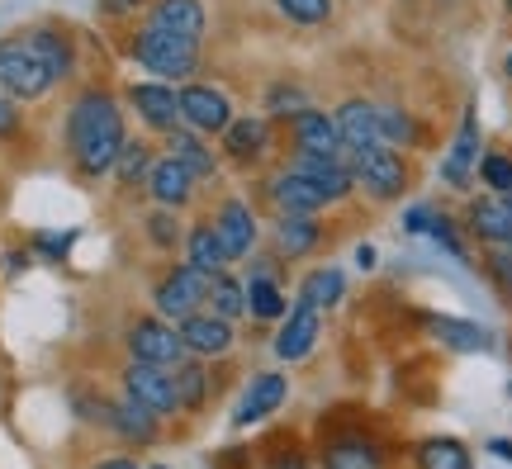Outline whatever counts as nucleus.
Segmentation results:
<instances>
[{"label": "nucleus", "instance_id": "obj_49", "mask_svg": "<svg viewBox=\"0 0 512 469\" xmlns=\"http://www.w3.org/2000/svg\"><path fill=\"white\" fill-rule=\"evenodd\" d=\"M508 10H512V0H508Z\"/></svg>", "mask_w": 512, "mask_h": 469}, {"label": "nucleus", "instance_id": "obj_1", "mask_svg": "<svg viewBox=\"0 0 512 469\" xmlns=\"http://www.w3.org/2000/svg\"><path fill=\"white\" fill-rule=\"evenodd\" d=\"M67 147H72L81 176L114 171V157L124 147V114L105 91L76 95L72 114H67Z\"/></svg>", "mask_w": 512, "mask_h": 469}, {"label": "nucleus", "instance_id": "obj_47", "mask_svg": "<svg viewBox=\"0 0 512 469\" xmlns=\"http://www.w3.org/2000/svg\"><path fill=\"white\" fill-rule=\"evenodd\" d=\"M503 72H508V81H512V48H508V57H503Z\"/></svg>", "mask_w": 512, "mask_h": 469}, {"label": "nucleus", "instance_id": "obj_2", "mask_svg": "<svg viewBox=\"0 0 512 469\" xmlns=\"http://www.w3.org/2000/svg\"><path fill=\"white\" fill-rule=\"evenodd\" d=\"M133 62L147 67L157 81H190L195 67H200V43L171 38L162 29H143V34L133 38Z\"/></svg>", "mask_w": 512, "mask_h": 469}, {"label": "nucleus", "instance_id": "obj_41", "mask_svg": "<svg viewBox=\"0 0 512 469\" xmlns=\"http://www.w3.org/2000/svg\"><path fill=\"white\" fill-rule=\"evenodd\" d=\"M15 133H19V105L15 95L0 91V138H15Z\"/></svg>", "mask_w": 512, "mask_h": 469}, {"label": "nucleus", "instance_id": "obj_37", "mask_svg": "<svg viewBox=\"0 0 512 469\" xmlns=\"http://www.w3.org/2000/svg\"><path fill=\"white\" fill-rule=\"evenodd\" d=\"M147 166H152L147 143H128V138H124L119 157H114V176H119L124 185H133V181H143V176H147Z\"/></svg>", "mask_w": 512, "mask_h": 469}, {"label": "nucleus", "instance_id": "obj_13", "mask_svg": "<svg viewBox=\"0 0 512 469\" xmlns=\"http://www.w3.org/2000/svg\"><path fill=\"white\" fill-rule=\"evenodd\" d=\"M143 181L162 209H181V204H190V195H195V171H190L181 157H171V152H166L162 162L147 166Z\"/></svg>", "mask_w": 512, "mask_h": 469}, {"label": "nucleus", "instance_id": "obj_33", "mask_svg": "<svg viewBox=\"0 0 512 469\" xmlns=\"http://www.w3.org/2000/svg\"><path fill=\"white\" fill-rule=\"evenodd\" d=\"M418 465L422 469H470V451L451 441V436H437V441H422L418 446Z\"/></svg>", "mask_w": 512, "mask_h": 469}, {"label": "nucleus", "instance_id": "obj_11", "mask_svg": "<svg viewBox=\"0 0 512 469\" xmlns=\"http://www.w3.org/2000/svg\"><path fill=\"white\" fill-rule=\"evenodd\" d=\"M181 95V119L195 133H223V128L233 124V105H228V95L214 91V86H185Z\"/></svg>", "mask_w": 512, "mask_h": 469}, {"label": "nucleus", "instance_id": "obj_43", "mask_svg": "<svg viewBox=\"0 0 512 469\" xmlns=\"http://www.w3.org/2000/svg\"><path fill=\"white\" fill-rule=\"evenodd\" d=\"M147 228H152V237H157L162 247H176V223H171V214H152Z\"/></svg>", "mask_w": 512, "mask_h": 469}, {"label": "nucleus", "instance_id": "obj_19", "mask_svg": "<svg viewBox=\"0 0 512 469\" xmlns=\"http://www.w3.org/2000/svg\"><path fill=\"white\" fill-rule=\"evenodd\" d=\"M337 133L347 152H361V147H384L380 143V119H375V100H347L337 109Z\"/></svg>", "mask_w": 512, "mask_h": 469}, {"label": "nucleus", "instance_id": "obj_7", "mask_svg": "<svg viewBox=\"0 0 512 469\" xmlns=\"http://www.w3.org/2000/svg\"><path fill=\"white\" fill-rule=\"evenodd\" d=\"M128 351H133V361H147V365L185 361L181 332L171 323H162V318H138V323L128 327Z\"/></svg>", "mask_w": 512, "mask_h": 469}, {"label": "nucleus", "instance_id": "obj_15", "mask_svg": "<svg viewBox=\"0 0 512 469\" xmlns=\"http://www.w3.org/2000/svg\"><path fill=\"white\" fill-rule=\"evenodd\" d=\"M285 394H290V384H285V375L280 370H266V375H256L252 384H247V394L238 398V413H233V422L238 427H252V422H266V417L285 403Z\"/></svg>", "mask_w": 512, "mask_h": 469}, {"label": "nucleus", "instance_id": "obj_17", "mask_svg": "<svg viewBox=\"0 0 512 469\" xmlns=\"http://www.w3.org/2000/svg\"><path fill=\"white\" fill-rule=\"evenodd\" d=\"M214 233H219L228 261H242V256L256 247V218H252V209H247L242 199H228V204L219 209V218H214Z\"/></svg>", "mask_w": 512, "mask_h": 469}, {"label": "nucleus", "instance_id": "obj_18", "mask_svg": "<svg viewBox=\"0 0 512 469\" xmlns=\"http://www.w3.org/2000/svg\"><path fill=\"white\" fill-rule=\"evenodd\" d=\"M475 157H479V119H475V109H465L456 143H451L446 162H441V181L456 185V190L460 185H470V176H475Z\"/></svg>", "mask_w": 512, "mask_h": 469}, {"label": "nucleus", "instance_id": "obj_36", "mask_svg": "<svg viewBox=\"0 0 512 469\" xmlns=\"http://www.w3.org/2000/svg\"><path fill=\"white\" fill-rule=\"evenodd\" d=\"M275 10L285 19H294V24L313 29V24H328L332 19V0H275Z\"/></svg>", "mask_w": 512, "mask_h": 469}, {"label": "nucleus", "instance_id": "obj_39", "mask_svg": "<svg viewBox=\"0 0 512 469\" xmlns=\"http://www.w3.org/2000/svg\"><path fill=\"white\" fill-rule=\"evenodd\" d=\"M266 105H271V114H285V119H290V114H299L309 100H304V91H299V86H271Z\"/></svg>", "mask_w": 512, "mask_h": 469}, {"label": "nucleus", "instance_id": "obj_4", "mask_svg": "<svg viewBox=\"0 0 512 469\" xmlns=\"http://www.w3.org/2000/svg\"><path fill=\"white\" fill-rule=\"evenodd\" d=\"M351 176L356 185L375 199H399L403 185H408V166L394 147H361V152H351Z\"/></svg>", "mask_w": 512, "mask_h": 469}, {"label": "nucleus", "instance_id": "obj_14", "mask_svg": "<svg viewBox=\"0 0 512 469\" xmlns=\"http://www.w3.org/2000/svg\"><path fill=\"white\" fill-rule=\"evenodd\" d=\"M147 29H162L171 38H185V43H200L209 19H204L200 0H157L152 15H147Z\"/></svg>", "mask_w": 512, "mask_h": 469}, {"label": "nucleus", "instance_id": "obj_27", "mask_svg": "<svg viewBox=\"0 0 512 469\" xmlns=\"http://www.w3.org/2000/svg\"><path fill=\"white\" fill-rule=\"evenodd\" d=\"M223 147H228L233 162H256L266 152V124L261 119H233L223 128Z\"/></svg>", "mask_w": 512, "mask_h": 469}, {"label": "nucleus", "instance_id": "obj_38", "mask_svg": "<svg viewBox=\"0 0 512 469\" xmlns=\"http://www.w3.org/2000/svg\"><path fill=\"white\" fill-rule=\"evenodd\" d=\"M479 181L489 185L494 195H512V157H503V152H489V157L479 162Z\"/></svg>", "mask_w": 512, "mask_h": 469}, {"label": "nucleus", "instance_id": "obj_29", "mask_svg": "<svg viewBox=\"0 0 512 469\" xmlns=\"http://www.w3.org/2000/svg\"><path fill=\"white\" fill-rule=\"evenodd\" d=\"M247 313L261 318V323L285 318V294H280V285H275L271 275H252V285H247Z\"/></svg>", "mask_w": 512, "mask_h": 469}, {"label": "nucleus", "instance_id": "obj_44", "mask_svg": "<svg viewBox=\"0 0 512 469\" xmlns=\"http://www.w3.org/2000/svg\"><path fill=\"white\" fill-rule=\"evenodd\" d=\"M375 261H380L375 247H356V266H361V271H375Z\"/></svg>", "mask_w": 512, "mask_h": 469}, {"label": "nucleus", "instance_id": "obj_23", "mask_svg": "<svg viewBox=\"0 0 512 469\" xmlns=\"http://www.w3.org/2000/svg\"><path fill=\"white\" fill-rule=\"evenodd\" d=\"M271 199L280 204V209H294V214H318V209L328 204V199L318 195V185H313L309 176H299L294 166L290 171H280V176L271 181Z\"/></svg>", "mask_w": 512, "mask_h": 469}, {"label": "nucleus", "instance_id": "obj_30", "mask_svg": "<svg viewBox=\"0 0 512 469\" xmlns=\"http://www.w3.org/2000/svg\"><path fill=\"white\" fill-rule=\"evenodd\" d=\"M171 157H181L190 171H195V181H209L214 176V152L195 138V133H181V128H171Z\"/></svg>", "mask_w": 512, "mask_h": 469}, {"label": "nucleus", "instance_id": "obj_12", "mask_svg": "<svg viewBox=\"0 0 512 469\" xmlns=\"http://www.w3.org/2000/svg\"><path fill=\"white\" fill-rule=\"evenodd\" d=\"M128 105L138 109V119L147 128H157V133H171V128L181 124V95L171 91L166 81H138L128 91Z\"/></svg>", "mask_w": 512, "mask_h": 469}, {"label": "nucleus", "instance_id": "obj_50", "mask_svg": "<svg viewBox=\"0 0 512 469\" xmlns=\"http://www.w3.org/2000/svg\"><path fill=\"white\" fill-rule=\"evenodd\" d=\"M508 204H512V195H508Z\"/></svg>", "mask_w": 512, "mask_h": 469}, {"label": "nucleus", "instance_id": "obj_26", "mask_svg": "<svg viewBox=\"0 0 512 469\" xmlns=\"http://www.w3.org/2000/svg\"><path fill=\"white\" fill-rule=\"evenodd\" d=\"M342 294H347V275L337 271V266H318V271L304 275V285H299V299L313 304L318 313L323 308H337L342 304Z\"/></svg>", "mask_w": 512, "mask_h": 469}, {"label": "nucleus", "instance_id": "obj_35", "mask_svg": "<svg viewBox=\"0 0 512 469\" xmlns=\"http://www.w3.org/2000/svg\"><path fill=\"white\" fill-rule=\"evenodd\" d=\"M328 469H380V451L370 441H337L328 451Z\"/></svg>", "mask_w": 512, "mask_h": 469}, {"label": "nucleus", "instance_id": "obj_34", "mask_svg": "<svg viewBox=\"0 0 512 469\" xmlns=\"http://www.w3.org/2000/svg\"><path fill=\"white\" fill-rule=\"evenodd\" d=\"M432 332H437L446 346H456V351H484L489 337H484V327L475 323H456V318H432Z\"/></svg>", "mask_w": 512, "mask_h": 469}, {"label": "nucleus", "instance_id": "obj_21", "mask_svg": "<svg viewBox=\"0 0 512 469\" xmlns=\"http://www.w3.org/2000/svg\"><path fill=\"white\" fill-rule=\"evenodd\" d=\"M29 48H34V57L48 67V76L53 81H62V76H72V67H76V48H72V38L62 34V29H34V34L24 38Z\"/></svg>", "mask_w": 512, "mask_h": 469}, {"label": "nucleus", "instance_id": "obj_10", "mask_svg": "<svg viewBox=\"0 0 512 469\" xmlns=\"http://www.w3.org/2000/svg\"><path fill=\"white\" fill-rule=\"evenodd\" d=\"M290 128H294V152H323V157H351L342 133H337V119H328L323 109H299L290 114Z\"/></svg>", "mask_w": 512, "mask_h": 469}, {"label": "nucleus", "instance_id": "obj_20", "mask_svg": "<svg viewBox=\"0 0 512 469\" xmlns=\"http://www.w3.org/2000/svg\"><path fill=\"white\" fill-rule=\"evenodd\" d=\"M470 228L494 247H512V204L508 195H489L470 204Z\"/></svg>", "mask_w": 512, "mask_h": 469}, {"label": "nucleus", "instance_id": "obj_45", "mask_svg": "<svg viewBox=\"0 0 512 469\" xmlns=\"http://www.w3.org/2000/svg\"><path fill=\"white\" fill-rule=\"evenodd\" d=\"M91 469H138L128 455H114V460H100V465H91Z\"/></svg>", "mask_w": 512, "mask_h": 469}, {"label": "nucleus", "instance_id": "obj_5", "mask_svg": "<svg viewBox=\"0 0 512 469\" xmlns=\"http://www.w3.org/2000/svg\"><path fill=\"white\" fill-rule=\"evenodd\" d=\"M152 299H157V313H162V318L181 323V318H190V313H200V308L209 304V275L195 271V266L185 261V266L162 275V285H157Z\"/></svg>", "mask_w": 512, "mask_h": 469}, {"label": "nucleus", "instance_id": "obj_32", "mask_svg": "<svg viewBox=\"0 0 512 469\" xmlns=\"http://www.w3.org/2000/svg\"><path fill=\"white\" fill-rule=\"evenodd\" d=\"M209 308L219 313V318H238L247 313V285H238L233 275H209Z\"/></svg>", "mask_w": 512, "mask_h": 469}, {"label": "nucleus", "instance_id": "obj_40", "mask_svg": "<svg viewBox=\"0 0 512 469\" xmlns=\"http://www.w3.org/2000/svg\"><path fill=\"white\" fill-rule=\"evenodd\" d=\"M432 223H437V209H427V204H413V209L403 214V228H408V233H432Z\"/></svg>", "mask_w": 512, "mask_h": 469}, {"label": "nucleus", "instance_id": "obj_9", "mask_svg": "<svg viewBox=\"0 0 512 469\" xmlns=\"http://www.w3.org/2000/svg\"><path fill=\"white\" fill-rule=\"evenodd\" d=\"M176 332H181V342H185V356H223L233 346V318H219L214 308L209 313L200 308V313L181 318Z\"/></svg>", "mask_w": 512, "mask_h": 469}, {"label": "nucleus", "instance_id": "obj_28", "mask_svg": "<svg viewBox=\"0 0 512 469\" xmlns=\"http://www.w3.org/2000/svg\"><path fill=\"white\" fill-rule=\"evenodd\" d=\"M171 384H176V403H181V413H195L209 394V375H204L200 361H176L171 365Z\"/></svg>", "mask_w": 512, "mask_h": 469}, {"label": "nucleus", "instance_id": "obj_6", "mask_svg": "<svg viewBox=\"0 0 512 469\" xmlns=\"http://www.w3.org/2000/svg\"><path fill=\"white\" fill-rule=\"evenodd\" d=\"M124 394L133 398V403H143L147 413H157V417L181 413V403H176V384H171V365L133 361L124 370Z\"/></svg>", "mask_w": 512, "mask_h": 469}, {"label": "nucleus", "instance_id": "obj_42", "mask_svg": "<svg viewBox=\"0 0 512 469\" xmlns=\"http://www.w3.org/2000/svg\"><path fill=\"white\" fill-rule=\"evenodd\" d=\"M489 271L498 275V285L503 289H512V252L508 247H494V252H489Z\"/></svg>", "mask_w": 512, "mask_h": 469}, {"label": "nucleus", "instance_id": "obj_22", "mask_svg": "<svg viewBox=\"0 0 512 469\" xmlns=\"http://www.w3.org/2000/svg\"><path fill=\"white\" fill-rule=\"evenodd\" d=\"M318 237H323V228H318L313 214L280 209V223H275V247H280V256H309L313 247H318Z\"/></svg>", "mask_w": 512, "mask_h": 469}, {"label": "nucleus", "instance_id": "obj_46", "mask_svg": "<svg viewBox=\"0 0 512 469\" xmlns=\"http://www.w3.org/2000/svg\"><path fill=\"white\" fill-rule=\"evenodd\" d=\"M114 10H133V5H143V0H110Z\"/></svg>", "mask_w": 512, "mask_h": 469}, {"label": "nucleus", "instance_id": "obj_25", "mask_svg": "<svg viewBox=\"0 0 512 469\" xmlns=\"http://www.w3.org/2000/svg\"><path fill=\"white\" fill-rule=\"evenodd\" d=\"M105 417H110V427L124 436V441H138V446H147V441L157 436V413H147L143 403H133L128 394H124V403H114Z\"/></svg>", "mask_w": 512, "mask_h": 469}, {"label": "nucleus", "instance_id": "obj_31", "mask_svg": "<svg viewBox=\"0 0 512 469\" xmlns=\"http://www.w3.org/2000/svg\"><path fill=\"white\" fill-rule=\"evenodd\" d=\"M375 119H380V143L384 147H408L418 143V124H413V114L399 105H375Z\"/></svg>", "mask_w": 512, "mask_h": 469}, {"label": "nucleus", "instance_id": "obj_24", "mask_svg": "<svg viewBox=\"0 0 512 469\" xmlns=\"http://www.w3.org/2000/svg\"><path fill=\"white\" fill-rule=\"evenodd\" d=\"M185 261L204 275H219L228 266V252H223L219 233H214V223H200V228H190L185 233Z\"/></svg>", "mask_w": 512, "mask_h": 469}, {"label": "nucleus", "instance_id": "obj_48", "mask_svg": "<svg viewBox=\"0 0 512 469\" xmlns=\"http://www.w3.org/2000/svg\"><path fill=\"white\" fill-rule=\"evenodd\" d=\"M152 469H166V465H152Z\"/></svg>", "mask_w": 512, "mask_h": 469}, {"label": "nucleus", "instance_id": "obj_16", "mask_svg": "<svg viewBox=\"0 0 512 469\" xmlns=\"http://www.w3.org/2000/svg\"><path fill=\"white\" fill-rule=\"evenodd\" d=\"M318 327H323V313L299 299V304L290 308L285 327H280V337H275V356H280V361H299V356H309L313 342H318Z\"/></svg>", "mask_w": 512, "mask_h": 469}, {"label": "nucleus", "instance_id": "obj_8", "mask_svg": "<svg viewBox=\"0 0 512 469\" xmlns=\"http://www.w3.org/2000/svg\"><path fill=\"white\" fill-rule=\"evenodd\" d=\"M294 171L299 176H309L318 185V195L337 204V199H347L356 190V176H351V157H323V152H294Z\"/></svg>", "mask_w": 512, "mask_h": 469}, {"label": "nucleus", "instance_id": "obj_3", "mask_svg": "<svg viewBox=\"0 0 512 469\" xmlns=\"http://www.w3.org/2000/svg\"><path fill=\"white\" fill-rule=\"evenodd\" d=\"M48 86H53V76L24 38L0 43V91L15 95V100H38V95H48Z\"/></svg>", "mask_w": 512, "mask_h": 469}]
</instances>
